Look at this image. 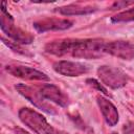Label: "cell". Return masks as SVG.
<instances>
[{"mask_svg":"<svg viewBox=\"0 0 134 134\" xmlns=\"http://www.w3.org/2000/svg\"><path fill=\"white\" fill-rule=\"evenodd\" d=\"M14 131H15V133H16V134H30L29 132H27V131H25L24 129L19 128V127L14 128Z\"/></svg>","mask_w":134,"mask_h":134,"instance_id":"17","label":"cell"},{"mask_svg":"<svg viewBox=\"0 0 134 134\" xmlns=\"http://www.w3.org/2000/svg\"><path fill=\"white\" fill-rule=\"evenodd\" d=\"M134 1H117V2H114L111 6V9H116V8H125L127 7L128 5H131L133 4Z\"/></svg>","mask_w":134,"mask_h":134,"instance_id":"16","label":"cell"},{"mask_svg":"<svg viewBox=\"0 0 134 134\" xmlns=\"http://www.w3.org/2000/svg\"><path fill=\"white\" fill-rule=\"evenodd\" d=\"M15 88L23 97L28 99L38 109H41L42 111H44L48 114H57V110L45 100V98L41 95L40 92H37L34 88H31L25 84H22V83L16 84Z\"/></svg>","mask_w":134,"mask_h":134,"instance_id":"5","label":"cell"},{"mask_svg":"<svg viewBox=\"0 0 134 134\" xmlns=\"http://www.w3.org/2000/svg\"><path fill=\"white\" fill-rule=\"evenodd\" d=\"M57 12L63 16H81L88 15L95 12L93 6H84L80 4H69L66 6H61L57 9Z\"/></svg>","mask_w":134,"mask_h":134,"instance_id":"12","label":"cell"},{"mask_svg":"<svg viewBox=\"0 0 134 134\" xmlns=\"http://www.w3.org/2000/svg\"><path fill=\"white\" fill-rule=\"evenodd\" d=\"M5 70L13 76L20 77L23 80L29 81H49V77L42 71L34 69L31 67L22 66V65H14L9 64L5 66Z\"/></svg>","mask_w":134,"mask_h":134,"instance_id":"6","label":"cell"},{"mask_svg":"<svg viewBox=\"0 0 134 134\" xmlns=\"http://www.w3.org/2000/svg\"><path fill=\"white\" fill-rule=\"evenodd\" d=\"M50 134H68V133H66V132H63V131H60V130H58V129L53 128Z\"/></svg>","mask_w":134,"mask_h":134,"instance_id":"18","label":"cell"},{"mask_svg":"<svg viewBox=\"0 0 134 134\" xmlns=\"http://www.w3.org/2000/svg\"><path fill=\"white\" fill-rule=\"evenodd\" d=\"M6 1H3L1 3V17H0V27L4 34H6L10 39L14 40V42L23 45V44H30L34 41V36L30 35L27 31L22 30L21 28L17 27L14 24V18L7 13L6 8Z\"/></svg>","mask_w":134,"mask_h":134,"instance_id":"2","label":"cell"},{"mask_svg":"<svg viewBox=\"0 0 134 134\" xmlns=\"http://www.w3.org/2000/svg\"><path fill=\"white\" fill-rule=\"evenodd\" d=\"M98 108L103 114V117L106 121V124L110 127H114L119 119V115H118V111L116 109V107L106 97L98 95L96 98Z\"/></svg>","mask_w":134,"mask_h":134,"instance_id":"11","label":"cell"},{"mask_svg":"<svg viewBox=\"0 0 134 134\" xmlns=\"http://www.w3.org/2000/svg\"><path fill=\"white\" fill-rule=\"evenodd\" d=\"M53 70L64 76H80L88 72V67L80 62L62 60L53 64Z\"/></svg>","mask_w":134,"mask_h":134,"instance_id":"8","label":"cell"},{"mask_svg":"<svg viewBox=\"0 0 134 134\" xmlns=\"http://www.w3.org/2000/svg\"><path fill=\"white\" fill-rule=\"evenodd\" d=\"M103 39H63L46 44L45 50L58 57L71 55L80 59H99L106 54Z\"/></svg>","mask_w":134,"mask_h":134,"instance_id":"1","label":"cell"},{"mask_svg":"<svg viewBox=\"0 0 134 134\" xmlns=\"http://www.w3.org/2000/svg\"><path fill=\"white\" fill-rule=\"evenodd\" d=\"M41 95L48 100L53 102L54 104L59 105L60 107H67L69 105V97L68 95L63 92L58 86L53 84H45L40 89Z\"/></svg>","mask_w":134,"mask_h":134,"instance_id":"10","label":"cell"},{"mask_svg":"<svg viewBox=\"0 0 134 134\" xmlns=\"http://www.w3.org/2000/svg\"><path fill=\"white\" fill-rule=\"evenodd\" d=\"M19 119L37 134H50L53 127L39 112L30 108H21L18 112Z\"/></svg>","mask_w":134,"mask_h":134,"instance_id":"3","label":"cell"},{"mask_svg":"<svg viewBox=\"0 0 134 134\" xmlns=\"http://www.w3.org/2000/svg\"><path fill=\"white\" fill-rule=\"evenodd\" d=\"M34 27L38 32H45L49 30H65L73 25V21L68 19L47 18L34 22Z\"/></svg>","mask_w":134,"mask_h":134,"instance_id":"9","label":"cell"},{"mask_svg":"<svg viewBox=\"0 0 134 134\" xmlns=\"http://www.w3.org/2000/svg\"><path fill=\"white\" fill-rule=\"evenodd\" d=\"M105 52L121 60L134 59V44L128 41H111L106 42Z\"/></svg>","mask_w":134,"mask_h":134,"instance_id":"7","label":"cell"},{"mask_svg":"<svg viewBox=\"0 0 134 134\" xmlns=\"http://www.w3.org/2000/svg\"><path fill=\"white\" fill-rule=\"evenodd\" d=\"M112 134H117V133H115V132H113V133H112Z\"/></svg>","mask_w":134,"mask_h":134,"instance_id":"19","label":"cell"},{"mask_svg":"<svg viewBox=\"0 0 134 134\" xmlns=\"http://www.w3.org/2000/svg\"><path fill=\"white\" fill-rule=\"evenodd\" d=\"M86 83L88 84V85H90L91 87H93V88H95L96 90H98V91H100L102 93H104L105 95H109V93H108V91H107V89L98 82V81H96L95 79H87L86 80Z\"/></svg>","mask_w":134,"mask_h":134,"instance_id":"15","label":"cell"},{"mask_svg":"<svg viewBox=\"0 0 134 134\" xmlns=\"http://www.w3.org/2000/svg\"><path fill=\"white\" fill-rule=\"evenodd\" d=\"M96 72H97V76L100 80V82L105 86L111 89L122 88L128 83L127 74L118 68L108 66V65H103L97 68Z\"/></svg>","mask_w":134,"mask_h":134,"instance_id":"4","label":"cell"},{"mask_svg":"<svg viewBox=\"0 0 134 134\" xmlns=\"http://www.w3.org/2000/svg\"><path fill=\"white\" fill-rule=\"evenodd\" d=\"M2 42L8 47V48H10L13 51H15V52H17V53H20V54H23V55H31L29 52H27L20 44H18V43H16V42H12V41H8V40H6L5 38H3L2 37Z\"/></svg>","mask_w":134,"mask_h":134,"instance_id":"14","label":"cell"},{"mask_svg":"<svg viewBox=\"0 0 134 134\" xmlns=\"http://www.w3.org/2000/svg\"><path fill=\"white\" fill-rule=\"evenodd\" d=\"M131 21H134V7L117 13L116 15L111 17L112 23H121V22H131Z\"/></svg>","mask_w":134,"mask_h":134,"instance_id":"13","label":"cell"}]
</instances>
